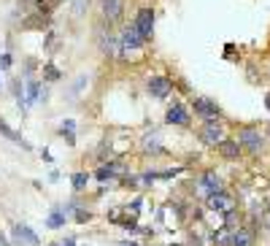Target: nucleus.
Returning a JSON list of instances; mask_svg holds the SVG:
<instances>
[{"instance_id": "f257e3e1", "label": "nucleus", "mask_w": 270, "mask_h": 246, "mask_svg": "<svg viewBox=\"0 0 270 246\" xmlns=\"http://www.w3.org/2000/svg\"><path fill=\"white\" fill-rule=\"evenodd\" d=\"M238 141H240V146L246 151H252V154H259L265 146V136L259 132V127H252V125L238 130Z\"/></svg>"}, {"instance_id": "f03ea898", "label": "nucleus", "mask_w": 270, "mask_h": 246, "mask_svg": "<svg viewBox=\"0 0 270 246\" xmlns=\"http://www.w3.org/2000/svg\"><path fill=\"white\" fill-rule=\"evenodd\" d=\"M135 30L141 33V38L143 41H151V35H154V11L149 6H143L138 14H135Z\"/></svg>"}, {"instance_id": "7ed1b4c3", "label": "nucleus", "mask_w": 270, "mask_h": 246, "mask_svg": "<svg viewBox=\"0 0 270 246\" xmlns=\"http://www.w3.org/2000/svg\"><path fill=\"white\" fill-rule=\"evenodd\" d=\"M200 138H202V144H208V146H219L221 141H224V127L219 125V119H208L206 125L200 127Z\"/></svg>"}, {"instance_id": "20e7f679", "label": "nucleus", "mask_w": 270, "mask_h": 246, "mask_svg": "<svg viewBox=\"0 0 270 246\" xmlns=\"http://www.w3.org/2000/svg\"><path fill=\"white\" fill-rule=\"evenodd\" d=\"M206 206L211 208V211L227 214V211H233V208H235V197L230 195V192H224V189H219V192H214V195L206 197Z\"/></svg>"}, {"instance_id": "39448f33", "label": "nucleus", "mask_w": 270, "mask_h": 246, "mask_svg": "<svg viewBox=\"0 0 270 246\" xmlns=\"http://www.w3.org/2000/svg\"><path fill=\"white\" fill-rule=\"evenodd\" d=\"M143 43H146V41L141 38L138 30H135V25H127V27L122 30V35H119V52H122V54H124V52H132V49H141Z\"/></svg>"}, {"instance_id": "423d86ee", "label": "nucleus", "mask_w": 270, "mask_h": 246, "mask_svg": "<svg viewBox=\"0 0 270 246\" xmlns=\"http://www.w3.org/2000/svg\"><path fill=\"white\" fill-rule=\"evenodd\" d=\"M192 111H195L200 119H206V122H208V119H219V117H221L219 106H216V103L211 100V98H195V100H192Z\"/></svg>"}, {"instance_id": "0eeeda50", "label": "nucleus", "mask_w": 270, "mask_h": 246, "mask_svg": "<svg viewBox=\"0 0 270 246\" xmlns=\"http://www.w3.org/2000/svg\"><path fill=\"white\" fill-rule=\"evenodd\" d=\"M170 92H173L170 79H165V76H151V79H149V95H151V98L165 100Z\"/></svg>"}, {"instance_id": "6e6552de", "label": "nucleus", "mask_w": 270, "mask_h": 246, "mask_svg": "<svg viewBox=\"0 0 270 246\" xmlns=\"http://www.w3.org/2000/svg\"><path fill=\"white\" fill-rule=\"evenodd\" d=\"M219 189H224V187H221L219 173H202V176H200V182H197V192H200L202 197L214 195V192H219Z\"/></svg>"}, {"instance_id": "1a4fd4ad", "label": "nucleus", "mask_w": 270, "mask_h": 246, "mask_svg": "<svg viewBox=\"0 0 270 246\" xmlns=\"http://www.w3.org/2000/svg\"><path fill=\"white\" fill-rule=\"evenodd\" d=\"M165 122H168V125H181V127H187L189 122H192V117H189L187 106H181V103H173V106L168 108V114H165Z\"/></svg>"}, {"instance_id": "9d476101", "label": "nucleus", "mask_w": 270, "mask_h": 246, "mask_svg": "<svg viewBox=\"0 0 270 246\" xmlns=\"http://www.w3.org/2000/svg\"><path fill=\"white\" fill-rule=\"evenodd\" d=\"M216 149L224 160H230V163H233V160H240V154H243V146H240L238 138H224Z\"/></svg>"}, {"instance_id": "9b49d317", "label": "nucleus", "mask_w": 270, "mask_h": 246, "mask_svg": "<svg viewBox=\"0 0 270 246\" xmlns=\"http://www.w3.org/2000/svg\"><path fill=\"white\" fill-rule=\"evenodd\" d=\"M98 6H100V14L108 22H117L122 16V0H98Z\"/></svg>"}, {"instance_id": "f8f14e48", "label": "nucleus", "mask_w": 270, "mask_h": 246, "mask_svg": "<svg viewBox=\"0 0 270 246\" xmlns=\"http://www.w3.org/2000/svg\"><path fill=\"white\" fill-rule=\"evenodd\" d=\"M254 243V235L252 230H246V227H235L233 230V241H230V246H252Z\"/></svg>"}, {"instance_id": "ddd939ff", "label": "nucleus", "mask_w": 270, "mask_h": 246, "mask_svg": "<svg viewBox=\"0 0 270 246\" xmlns=\"http://www.w3.org/2000/svg\"><path fill=\"white\" fill-rule=\"evenodd\" d=\"M14 235H16L19 241H25L27 246H38V235H35L27 225H16V227H14Z\"/></svg>"}, {"instance_id": "4468645a", "label": "nucleus", "mask_w": 270, "mask_h": 246, "mask_svg": "<svg viewBox=\"0 0 270 246\" xmlns=\"http://www.w3.org/2000/svg\"><path fill=\"white\" fill-rule=\"evenodd\" d=\"M0 136H3V138H8V141H14V144H22V146H27L25 141H22V136H19V132H16L11 125H8V122H6L3 117H0Z\"/></svg>"}, {"instance_id": "2eb2a0df", "label": "nucleus", "mask_w": 270, "mask_h": 246, "mask_svg": "<svg viewBox=\"0 0 270 246\" xmlns=\"http://www.w3.org/2000/svg\"><path fill=\"white\" fill-rule=\"evenodd\" d=\"M238 222H240V214L235 211V208H233V211H227V214H224V227H230V230H235V227H238Z\"/></svg>"}, {"instance_id": "dca6fc26", "label": "nucleus", "mask_w": 270, "mask_h": 246, "mask_svg": "<svg viewBox=\"0 0 270 246\" xmlns=\"http://www.w3.org/2000/svg\"><path fill=\"white\" fill-rule=\"evenodd\" d=\"M143 146H146V149H154V151H162V146H160V138H157V132H149V136L143 138Z\"/></svg>"}, {"instance_id": "f3484780", "label": "nucleus", "mask_w": 270, "mask_h": 246, "mask_svg": "<svg viewBox=\"0 0 270 246\" xmlns=\"http://www.w3.org/2000/svg\"><path fill=\"white\" fill-rule=\"evenodd\" d=\"M27 98H30V103H35L38 98H41V84H38V81L27 84Z\"/></svg>"}, {"instance_id": "a211bd4d", "label": "nucleus", "mask_w": 270, "mask_h": 246, "mask_svg": "<svg viewBox=\"0 0 270 246\" xmlns=\"http://www.w3.org/2000/svg\"><path fill=\"white\" fill-rule=\"evenodd\" d=\"M86 182H89V176H86V173H73V189H76V192H79V189H84Z\"/></svg>"}, {"instance_id": "6ab92c4d", "label": "nucleus", "mask_w": 270, "mask_h": 246, "mask_svg": "<svg viewBox=\"0 0 270 246\" xmlns=\"http://www.w3.org/2000/svg\"><path fill=\"white\" fill-rule=\"evenodd\" d=\"M62 225H65V214L62 211H54L49 216V227H62Z\"/></svg>"}, {"instance_id": "aec40b11", "label": "nucleus", "mask_w": 270, "mask_h": 246, "mask_svg": "<svg viewBox=\"0 0 270 246\" xmlns=\"http://www.w3.org/2000/svg\"><path fill=\"white\" fill-rule=\"evenodd\" d=\"M76 214V222H89V211H84V208H73Z\"/></svg>"}, {"instance_id": "412c9836", "label": "nucleus", "mask_w": 270, "mask_h": 246, "mask_svg": "<svg viewBox=\"0 0 270 246\" xmlns=\"http://www.w3.org/2000/svg\"><path fill=\"white\" fill-rule=\"evenodd\" d=\"M43 71H46V79H60V71H57L54 65H46Z\"/></svg>"}, {"instance_id": "4be33fe9", "label": "nucleus", "mask_w": 270, "mask_h": 246, "mask_svg": "<svg viewBox=\"0 0 270 246\" xmlns=\"http://www.w3.org/2000/svg\"><path fill=\"white\" fill-rule=\"evenodd\" d=\"M52 246H76V241L73 238H65V241H54Z\"/></svg>"}, {"instance_id": "5701e85b", "label": "nucleus", "mask_w": 270, "mask_h": 246, "mask_svg": "<svg viewBox=\"0 0 270 246\" xmlns=\"http://www.w3.org/2000/svg\"><path fill=\"white\" fill-rule=\"evenodd\" d=\"M8 65H11V57L3 54V57H0V68H8Z\"/></svg>"}, {"instance_id": "b1692460", "label": "nucleus", "mask_w": 270, "mask_h": 246, "mask_svg": "<svg viewBox=\"0 0 270 246\" xmlns=\"http://www.w3.org/2000/svg\"><path fill=\"white\" fill-rule=\"evenodd\" d=\"M0 246H11V243L6 241V235H3V233H0Z\"/></svg>"}, {"instance_id": "393cba45", "label": "nucleus", "mask_w": 270, "mask_h": 246, "mask_svg": "<svg viewBox=\"0 0 270 246\" xmlns=\"http://www.w3.org/2000/svg\"><path fill=\"white\" fill-rule=\"evenodd\" d=\"M265 106H267V111H270V92L265 95Z\"/></svg>"}, {"instance_id": "a878e982", "label": "nucleus", "mask_w": 270, "mask_h": 246, "mask_svg": "<svg viewBox=\"0 0 270 246\" xmlns=\"http://www.w3.org/2000/svg\"><path fill=\"white\" fill-rule=\"evenodd\" d=\"M124 246H132V243H124Z\"/></svg>"}, {"instance_id": "bb28decb", "label": "nucleus", "mask_w": 270, "mask_h": 246, "mask_svg": "<svg viewBox=\"0 0 270 246\" xmlns=\"http://www.w3.org/2000/svg\"><path fill=\"white\" fill-rule=\"evenodd\" d=\"M267 132H270V127H267Z\"/></svg>"}]
</instances>
